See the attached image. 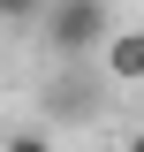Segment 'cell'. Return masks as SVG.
Here are the masks:
<instances>
[{
  "mask_svg": "<svg viewBox=\"0 0 144 152\" xmlns=\"http://www.w3.org/2000/svg\"><path fill=\"white\" fill-rule=\"evenodd\" d=\"M38 107L53 114V122H99V107H106V76L84 69V61H53V76H46V91H38Z\"/></svg>",
  "mask_w": 144,
  "mask_h": 152,
  "instance_id": "7a4b0ae2",
  "label": "cell"
},
{
  "mask_svg": "<svg viewBox=\"0 0 144 152\" xmlns=\"http://www.w3.org/2000/svg\"><path fill=\"white\" fill-rule=\"evenodd\" d=\"M0 152H53V137H46V129H15Z\"/></svg>",
  "mask_w": 144,
  "mask_h": 152,
  "instance_id": "5b68a950",
  "label": "cell"
},
{
  "mask_svg": "<svg viewBox=\"0 0 144 152\" xmlns=\"http://www.w3.org/2000/svg\"><path fill=\"white\" fill-rule=\"evenodd\" d=\"M121 152H144V129H129V145H121Z\"/></svg>",
  "mask_w": 144,
  "mask_h": 152,
  "instance_id": "8992f818",
  "label": "cell"
},
{
  "mask_svg": "<svg viewBox=\"0 0 144 152\" xmlns=\"http://www.w3.org/2000/svg\"><path fill=\"white\" fill-rule=\"evenodd\" d=\"M31 31L46 38V53H53V61H91V53H99V38L114 31V8H106V0H46Z\"/></svg>",
  "mask_w": 144,
  "mask_h": 152,
  "instance_id": "6da1fadb",
  "label": "cell"
},
{
  "mask_svg": "<svg viewBox=\"0 0 144 152\" xmlns=\"http://www.w3.org/2000/svg\"><path fill=\"white\" fill-rule=\"evenodd\" d=\"M91 69L106 76V84H144V31H121V23H114V31L99 38Z\"/></svg>",
  "mask_w": 144,
  "mask_h": 152,
  "instance_id": "3957f363",
  "label": "cell"
},
{
  "mask_svg": "<svg viewBox=\"0 0 144 152\" xmlns=\"http://www.w3.org/2000/svg\"><path fill=\"white\" fill-rule=\"evenodd\" d=\"M38 8H46V0H0V23H15V31H31V23H38Z\"/></svg>",
  "mask_w": 144,
  "mask_h": 152,
  "instance_id": "277c9868",
  "label": "cell"
}]
</instances>
